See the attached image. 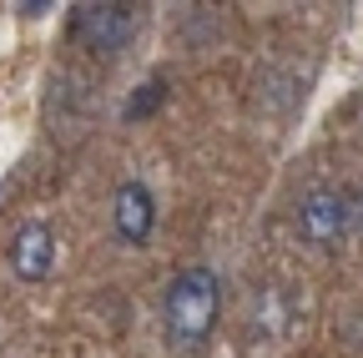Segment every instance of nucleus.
<instances>
[{
	"label": "nucleus",
	"instance_id": "7ed1b4c3",
	"mask_svg": "<svg viewBox=\"0 0 363 358\" xmlns=\"http://www.w3.org/2000/svg\"><path fill=\"white\" fill-rule=\"evenodd\" d=\"M76 40H86L91 51L101 56H121L131 46V35L142 30V11L136 6H116V0H106V6H76Z\"/></svg>",
	"mask_w": 363,
	"mask_h": 358
},
{
	"label": "nucleus",
	"instance_id": "0eeeda50",
	"mask_svg": "<svg viewBox=\"0 0 363 358\" xmlns=\"http://www.w3.org/2000/svg\"><path fill=\"white\" fill-rule=\"evenodd\" d=\"M157 101H162V81H147V86H142V96H131V101H126V121L147 116V111H152Z\"/></svg>",
	"mask_w": 363,
	"mask_h": 358
},
{
	"label": "nucleus",
	"instance_id": "39448f33",
	"mask_svg": "<svg viewBox=\"0 0 363 358\" xmlns=\"http://www.w3.org/2000/svg\"><path fill=\"white\" fill-rule=\"evenodd\" d=\"M11 273L21 283H45L51 278V267H56V237L45 222H26V228L11 237Z\"/></svg>",
	"mask_w": 363,
	"mask_h": 358
},
{
	"label": "nucleus",
	"instance_id": "f03ea898",
	"mask_svg": "<svg viewBox=\"0 0 363 358\" xmlns=\"http://www.w3.org/2000/svg\"><path fill=\"white\" fill-rule=\"evenodd\" d=\"M358 217H363V197H353L348 187H313L293 207V228L313 247H333L358 228Z\"/></svg>",
	"mask_w": 363,
	"mask_h": 358
},
{
	"label": "nucleus",
	"instance_id": "20e7f679",
	"mask_svg": "<svg viewBox=\"0 0 363 358\" xmlns=\"http://www.w3.org/2000/svg\"><path fill=\"white\" fill-rule=\"evenodd\" d=\"M111 228L126 247H142L157 228V197L147 182H121L116 197H111Z\"/></svg>",
	"mask_w": 363,
	"mask_h": 358
},
{
	"label": "nucleus",
	"instance_id": "423d86ee",
	"mask_svg": "<svg viewBox=\"0 0 363 358\" xmlns=\"http://www.w3.org/2000/svg\"><path fill=\"white\" fill-rule=\"evenodd\" d=\"M293 313H288V298L278 288H267L252 298V333H288Z\"/></svg>",
	"mask_w": 363,
	"mask_h": 358
},
{
	"label": "nucleus",
	"instance_id": "f257e3e1",
	"mask_svg": "<svg viewBox=\"0 0 363 358\" xmlns=\"http://www.w3.org/2000/svg\"><path fill=\"white\" fill-rule=\"evenodd\" d=\"M217 308H222V283L207 262H192L167 283L162 293V333L172 353H197L207 348L212 328H217Z\"/></svg>",
	"mask_w": 363,
	"mask_h": 358
}]
</instances>
